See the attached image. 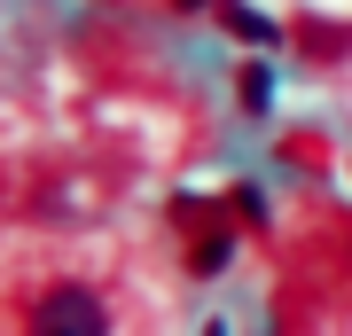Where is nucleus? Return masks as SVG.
<instances>
[{"label": "nucleus", "instance_id": "1", "mask_svg": "<svg viewBox=\"0 0 352 336\" xmlns=\"http://www.w3.org/2000/svg\"><path fill=\"white\" fill-rule=\"evenodd\" d=\"M32 336H110V305H102V289H87L78 274H55L47 289L32 298Z\"/></svg>", "mask_w": 352, "mask_h": 336}, {"label": "nucleus", "instance_id": "2", "mask_svg": "<svg viewBox=\"0 0 352 336\" xmlns=\"http://www.w3.org/2000/svg\"><path fill=\"white\" fill-rule=\"evenodd\" d=\"M227 250H235L227 235H196V250H188V274H219V266H227Z\"/></svg>", "mask_w": 352, "mask_h": 336}, {"label": "nucleus", "instance_id": "3", "mask_svg": "<svg viewBox=\"0 0 352 336\" xmlns=\"http://www.w3.org/2000/svg\"><path fill=\"white\" fill-rule=\"evenodd\" d=\"M243 110H266V71H243Z\"/></svg>", "mask_w": 352, "mask_h": 336}, {"label": "nucleus", "instance_id": "4", "mask_svg": "<svg viewBox=\"0 0 352 336\" xmlns=\"http://www.w3.org/2000/svg\"><path fill=\"white\" fill-rule=\"evenodd\" d=\"M188 8H196V0H188Z\"/></svg>", "mask_w": 352, "mask_h": 336}]
</instances>
